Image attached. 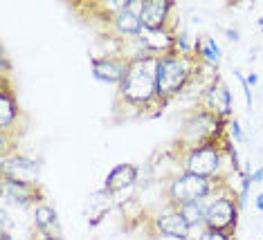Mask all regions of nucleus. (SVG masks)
<instances>
[{
	"label": "nucleus",
	"instance_id": "cd10ccee",
	"mask_svg": "<svg viewBox=\"0 0 263 240\" xmlns=\"http://www.w3.org/2000/svg\"><path fill=\"white\" fill-rule=\"evenodd\" d=\"M0 236H3V240H11V233H9V231H3Z\"/></svg>",
	"mask_w": 263,
	"mask_h": 240
},
{
	"label": "nucleus",
	"instance_id": "a211bd4d",
	"mask_svg": "<svg viewBox=\"0 0 263 240\" xmlns=\"http://www.w3.org/2000/svg\"><path fill=\"white\" fill-rule=\"evenodd\" d=\"M196 56H198L200 63L218 68L220 58H223V52H220V45L216 43V38H212V36H200V38H196Z\"/></svg>",
	"mask_w": 263,
	"mask_h": 240
},
{
	"label": "nucleus",
	"instance_id": "a878e982",
	"mask_svg": "<svg viewBox=\"0 0 263 240\" xmlns=\"http://www.w3.org/2000/svg\"><path fill=\"white\" fill-rule=\"evenodd\" d=\"M252 179H254V182H263V169L252 171Z\"/></svg>",
	"mask_w": 263,
	"mask_h": 240
},
{
	"label": "nucleus",
	"instance_id": "aec40b11",
	"mask_svg": "<svg viewBox=\"0 0 263 240\" xmlns=\"http://www.w3.org/2000/svg\"><path fill=\"white\" fill-rule=\"evenodd\" d=\"M196 240H234V233L230 231H218V229H209V227H202L198 231Z\"/></svg>",
	"mask_w": 263,
	"mask_h": 240
},
{
	"label": "nucleus",
	"instance_id": "423d86ee",
	"mask_svg": "<svg viewBox=\"0 0 263 240\" xmlns=\"http://www.w3.org/2000/svg\"><path fill=\"white\" fill-rule=\"evenodd\" d=\"M225 153L227 148L220 146V142H207L194 148H184V155L180 157L182 173H191V175H200L209 179H220L218 173L225 164Z\"/></svg>",
	"mask_w": 263,
	"mask_h": 240
},
{
	"label": "nucleus",
	"instance_id": "7ed1b4c3",
	"mask_svg": "<svg viewBox=\"0 0 263 240\" xmlns=\"http://www.w3.org/2000/svg\"><path fill=\"white\" fill-rule=\"evenodd\" d=\"M223 182V179H218ZM241 205H238V195L225 184H218L216 191L207 197V213H205V227L218 231H236L238 215H241Z\"/></svg>",
	"mask_w": 263,
	"mask_h": 240
},
{
	"label": "nucleus",
	"instance_id": "39448f33",
	"mask_svg": "<svg viewBox=\"0 0 263 240\" xmlns=\"http://www.w3.org/2000/svg\"><path fill=\"white\" fill-rule=\"evenodd\" d=\"M227 122H230V119H220L216 115H212V112L202 110L198 106V110L189 112L187 119H184L178 144H180L182 148H194V146H200V144H207V142H218Z\"/></svg>",
	"mask_w": 263,
	"mask_h": 240
},
{
	"label": "nucleus",
	"instance_id": "6e6552de",
	"mask_svg": "<svg viewBox=\"0 0 263 240\" xmlns=\"http://www.w3.org/2000/svg\"><path fill=\"white\" fill-rule=\"evenodd\" d=\"M200 108L220 119H232V108H234V97L232 90L227 88V83L216 76L209 86L202 90L200 94Z\"/></svg>",
	"mask_w": 263,
	"mask_h": 240
},
{
	"label": "nucleus",
	"instance_id": "c85d7f7f",
	"mask_svg": "<svg viewBox=\"0 0 263 240\" xmlns=\"http://www.w3.org/2000/svg\"><path fill=\"white\" fill-rule=\"evenodd\" d=\"M259 29L263 32V14H261V18H259Z\"/></svg>",
	"mask_w": 263,
	"mask_h": 240
},
{
	"label": "nucleus",
	"instance_id": "4be33fe9",
	"mask_svg": "<svg viewBox=\"0 0 263 240\" xmlns=\"http://www.w3.org/2000/svg\"><path fill=\"white\" fill-rule=\"evenodd\" d=\"M227 133H230V139L234 142V144H241V142H245V135H243L241 122H238L236 117H232L230 122H227Z\"/></svg>",
	"mask_w": 263,
	"mask_h": 240
},
{
	"label": "nucleus",
	"instance_id": "4468645a",
	"mask_svg": "<svg viewBox=\"0 0 263 240\" xmlns=\"http://www.w3.org/2000/svg\"><path fill=\"white\" fill-rule=\"evenodd\" d=\"M140 0H137L135 7L130 9H124L119 11V14H115L110 18L108 27L115 38L124 41V38H135V36H142L144 34V25H142V18H140Z\"/></svg>",
	"mask_w": 263,
	"mask_h": 240
},
{
	"label": "nucleus",
	"instance_id": "bb28decb",
	"mask_svg": "<svg viewBox=\"0 0 263 240\" xmlns=\"http://www.w3.org/2000/svg\"><path fill=\"white\" fill-rule=\"evenodd\" d=\"M254 205H256V209H259V211L263 213V193H259V195H256V200H254Z\"/></svg>",
	"mask_w": 263,
	"mask_h": 240
},
{
	"label": "nucleus",
	"instance_id": "6ab92c4d",
	"mask_svg": "<svg viewBox=\"0 0 263 240\" xmlns=\"http://www.w3.org/2000/svg\"><path fill=\"white\" fill-rule=\"evenodd\" d=\"M180 215L184 218V223L191 227V231L194 229H202L205 227V213H207V200H196V202H187V205H182L180 209Z\"/></svg>",
	"mask_w": 263,
	"mask_h": 240
},
{
	"label": "nucleus",
	"instance_id": "1a4fd4ad",
	"mask_svg": "<svg viewBox=\"0 0 263 240\" xmlns=\"http://www.w3.org/2000/svg\"><path fill=\"white\" fill-rule=\"evenodd\" d=\"M3 177L21 179L29 184H41V164L34 157H27L23 153H5L3 155Z\"/></svg>",
	"mask_w": 263,
	"mask_h": 240
},
{
	"label": "nucleus",
	"instance_id": "393cba45",
	"mask_svg": "<svg viewBox=\"0 0 263 240\" xmlns=\"http://www.w3.org/2000/svg\"><path fill=\"white\" fill-rule=\"evenodd\" d=\"M245 79H248V83H250V88H254L256 83H259V74H248L245 76Z\"/></svg>",
	"mask_w": 263,
	"mask_h": 240
},
{
	"label": "nucleus",
	"instance_id": "9d476101",
	"mask_svg": "<svg viewBox=\"0 0 263 240\" xmlns=\"http://www.w3.org/2000/svg\"><path fill=\"white\" fill-rule=\"evenodd\" d=\"M151 227L158 236L171 240H191V227L184 223L180 211L173 207H166L164 211H158L151 218Z\"/></svg>",
	"mask_w": 263,
	"mask_h": 240
},
{
	"label": "nucleus",
	"instance_id": "ddd939ff",
	"mask_svg": "<svg viewBox=\"0 0 263 240\" xmlns=\"http://www.w3.org/2000/svg\"><path fill=\"white\" fill-rule=\"evenodd\" d=\"M34 229L43 240H63V227L59 213L54 205H50L47 200L34 207Z\"/></svg>",
	"mask_w": 263,
	"mask_h": 240
},
{
	"label": "nucleus",
	"instance_id": "9b49d317",
	"mask_svg": "<svg viewBox=\"0 0 263 240\" xmlns=\"http://www.w3.org/2000/svg\"><path fill=\"white\" fill-rule=\"evenodd\" d=\"M90 68H92V76L97 81L119 86L128 72V61L122 54H104V56L90 58Z\"/></svg>",
	"mask_w": 263,
	"mask_h": 240
},
{
	"label": "nucleus",
	"instance_id": "f3484780",
	"mask_svg": "<svg viewBox=\"0 0 263 240\" xmlns=\"http://www.w3.org/2000/svg\"><path fill=\"white\" fill-rule=\"evenodd\" d=\"M144 45L151 56H164L169 52H176V29H155V32H144Z\"/></svg>",
	"mask_w": 263,
	"mask_h": 240
},
{
	"label": "nucleus",
	"instance_id": "f8f14e48",
	"mask_svg": "<svg viewBox=\"0 0 263 240\" xmlns=\"http://www.w3.org/2000/svg\"><path fill=\"white\" fill-rule=\"evenodd\" d=\"M173 7H176L173 0H142L137 9H140L144 32H155V29L169 27V18H171Z\"/></svg>",
	"mask_w": 263,
	"mask_h": 240
},
{
	"label": "nucleus",
	"instance_id": "f03ea898",
	"mask_svg": "<svg viewBox=\"0 0 263 240\" xmlns=\"http://www.w3.org/2000/svg\"><path fill=\"white\" fill-rule=\"evenodd\" d=\"M198 56H182L178 52L158 56L155 81H158V101L162 104V108L189 86V81L198 72Z\"/></svg>",
	"mask_w": 263,
	"mask_h": 240
},
{
	"label": "nucleus",
	"instance_id": "5701e85b",
	"mask_svg": "<svg viewBox=\"0 0 263 240\" xmlns=\"http://www.w3.org/2000/svg\"><path fill=\"white\" fill-rule=\"evenodd\" d=\"M236 74V79H238V83H241V88H243V92H245V104H248V108L252 110V106H254V99H252V88H250V83H248V79L241 74V72H234Z\"/></svg>",
	"mask_w": 263,
	"mask_h": 240
},
{
	"label": "nucleus",
	"instance_id": "20e7f679",
	"mask_svg": "<svg viewBox=\"0 0 263 240\" xmlns=\"http://www.w3.org/2000/svg\"><path fill=\"white\" fill-rule=\"evenodd\" d=\"M218 179H209L200 175H191V173H180L173 175L169 182L164 184V197H166V207L180 209L187 202L196 200H207L209 195L216 191Z\"/></svg>",
	"mask_w": 263,
	"mask_h": 240
},
{
	"label": "nucleus",
	"instance_id": "f257e3e1",
	"mask_svg": "<svg viewBox=\"0 0 263 240\" xmlns=\"http://www.w3.org/2000/svg\"><path fill=\"white\" fill-rule=\"evenodd\" d=\"M155 70H158V56H146L128 61V72L124 81L117 86V104L133 108L137 112L160 110L162 104L158 101V81H155Z\"/></svg>",
	"mask_w": 263,
	"mask_h": 240
},
{
	"label": "nucleus",
	"instance_id": "b1692460",
	"mask_svg": "<svg viewBox=\"0 0 263 240\" xmlns=\"http://www.w3.org/2000/svg\"><path fill=\"white\" fill-rule=\"evenodd\" d=\"M227 41H230V43H238V41H241V34H238V29H227Z\"/></svg>",
	"mask_w": 263,
	"mask_h": 240
},
{
	"label": "nucleus",
	"instance_id": "2eb2a0df",
	"mask_svg": "<svg viewBox=\"0 0 263 240\" xmlns=\"http://www.w3.org/2000/svg\"><path fill=\"white\" fill-rule=\"evenodd\" d=\"M137 177H140V169L130 162H124V164H117L108 171V175L104 177V191H108L110 195L122 193L126 189H133L137 184Z\"/></svg>",
	"mask_w": 263,
	"mask_h": 240
},
{
	"label": "nucleus",
	"instance_id": "0eeeda50",
	"mask_svg": "<svg viewBox=\"0 0 263 240\" xmlns=\"http://www.w3.org/2000/svg\"><path fill=\"white\" fill-rule=\"evenodd\" d=\"M3 200L5 205L29 209L45 202V191L41 184H29V182H21V179L3 177Z\"/></svg>",
	"mask_w": 263,
	"mask_h": 240
},
{
	"label": "nucleus",
	"instance_id": "412c9836",
	"mask_svg": "<svg viewBox=\"0 0 263 240\" xmlns=\"http://www.w3.org/2000/svg\"><path fill=\"white\" fill-rule=\"evenodd\" d=\"M241 179L243 182H241V191H238V205L245 207V202H248V193H250V189H252V184H254L252 171H245Z\"/></svg>",
	"mask_w": 263,
	"mask_h": 240
},
{
	"label": "nucleus",
	"instance_id": "dca6fc26",
	"mask_svg": "<svg viewBox=\"0 0 263 240\" xmlns=\"http://www.w3.org/2000/svg\"><path fill=\"white\" fill-rule=\"evenodd\" d=\"M18 117H21L18 99H16V92L11 90L7 74H3V92H0V133H3V137H7L11 126L18 124Z\"/></svg>",
	"mask_w": 263,
	"mask_h": 240
}]
</instances>
